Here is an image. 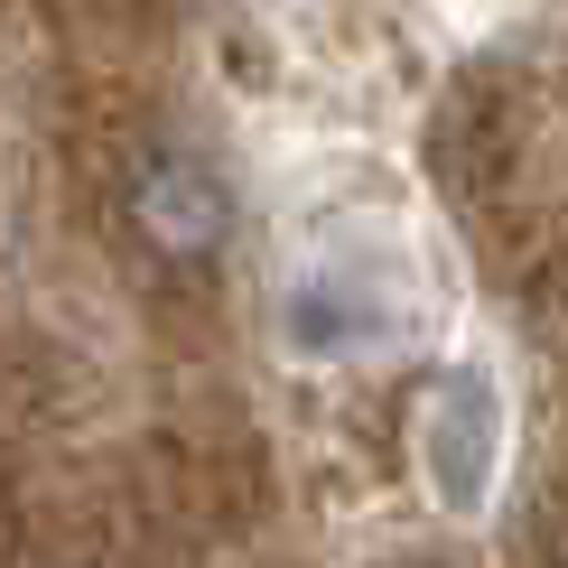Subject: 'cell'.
I'll return each instance as SVG.
<instances>
[{"label": "cell", "mask_w": 568, "mask_h": 568, "mask_svg": "<svg viewBox=\"0 0 568 568\" xmlns=\"http://www.w3.org/2000/svg\"><path fill=\"white\" fill-rule=\"evenodd\" d=\"M131 233L159 262H205L233 233V186L205 169L196 150H159V159H140V178H131Z\"/></svg>", "instance_id": "1"}, {"label": "cell", "mask_w": 568, "mask_h": 568, "mask_svg": "<svg viewBox=\"0 0 568 568\" xmlns=\"http://www.w3.org/2000/svg\"><path fill=\"white\" fill-rule=\"evenodd\" d=\"M392 326V290L373 280L364 262H307L298 290H290V336L307 354H345V345H373Z\"/></svg>", "instance_id": "3"}, {"label": "cell", "mask_w": 568, "mask_h": 568, "mask_svg": "<svg viewBox=\"0 0 568 568\" xmlns=\"http://www.w3.org/2000/svg\"><path fill=\"white\" fill-rule=\"evenodd\" d=\"M494 457H504V410H494L485 373H447L429 392V419H419V466H429L447 513H476L494 494Z\"/></svg>", "instance_id": "2"}]
</instances>
